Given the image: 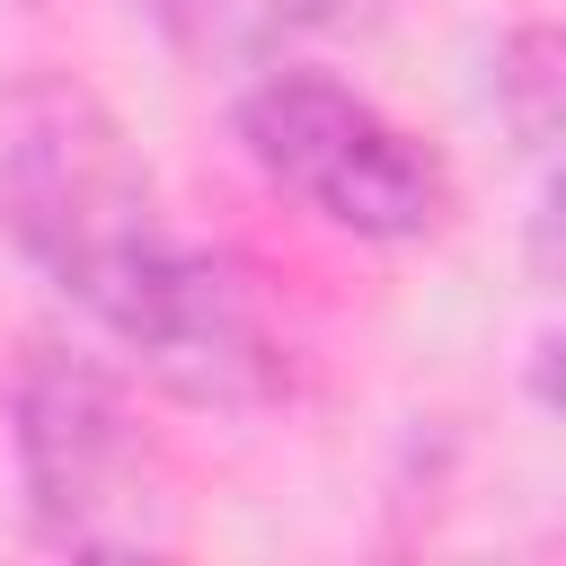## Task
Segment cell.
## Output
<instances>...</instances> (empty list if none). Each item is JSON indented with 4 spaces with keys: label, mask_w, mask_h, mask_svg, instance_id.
Segmentation results:
<instances>
[{
    "label": "cell",
    "mask_w": 566,
    "mask_h": 566,
    "mask_svg": "<svg viewBox=\"0 0 566 566\" xmlns=\"http://www.w3.org/2000/svg\"><path fill=\"white\" fill-rule=\"evenodd\" d=\"M0 239L168 398L256 407L283 389V345L248 274L177 230L150 159L71 71H18L0 88Z\"/></svg>",
    "instance_id": "obj_1"
},
{
    "label": "cell",
    "mask_w": 566,
    "mask_h": 566,
    "mask_svg": "<svg viewBox=\"0 0 566 566\" xmlns=\"http://www.w3.org/2000/svg\"><path fill=\"white\" fill-rule=\"evenodd\" d=\"M9 451L27 531L62 557H159L177 548V469L142 424L133 389L88 354H27L9 398Z\"/></svg>",
    "instance_id": "obj_2"
},
{
    "label": "cell",
    "mask_w": 566,
    "mask_h": 566,
    "mask_svg": "<svg viewBox=\"0 0 566 566\" xmlns=\"http://www.w3.org/2000/svg\"><path fill=\"white\" fill-rule=\"evenodd\" d=\"M239 142L292 203H310L345 239L407 248L451 221V168L407 124H389L363 88H345L327 71L265 62L239 88Z\"/></svg>",
    "instance_id": "obj_3"
},
{
    "label": "cell",
    "mask_w": 566,
    "mask_h": 566,
    "mask_svg": "<svg viewBox=\"0 0 566 566\" xmlns=\"http://www.w3.org/2000/svg\"><path fill=\"white\" fill-rule=\"evenodd\" d=\"M142 9L203 71H265V62H292L310 35H327L354 0H142Z\"/></svg>",
    "instance_id": "obj_4"
},
{
    "label": "cell",
    "mask_w": 566,
    "mask_h": 566,
    "mask_svg": "<svg viewBox=\"0 0 566 566\" xmlns=\"http://www.w3.org/2000/svg\"><path fill=\"white\" fill-rule=\"evenodd\" d=\"M495 88H504V115H513V133L539 150V142H548V124H557V35H548V27L513 35V44H504V71H495Z\"/></svg>",
    "instance_id": "obj_5"
}]
</instances>
